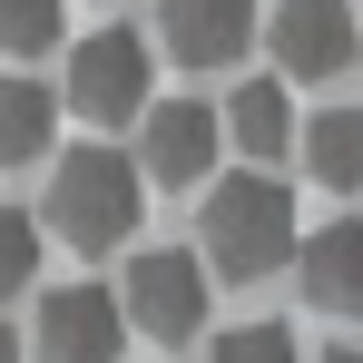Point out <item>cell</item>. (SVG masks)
<instances>
[{
  "label": "cell",
  "mask_w": 363,
  "mask_h": 363,
  "mask_svg": "<svg viewBox=\"0 0 363 363\" xmlns=\"http://www.w3.org/2000/svg\"><path fill=\"white\" fill-rule=\"evenodd\" d=\"M196 245H206V265L216 275H236V285H265L275 265H295V186L285 177H226L206 196V216H196Z\"/></svg>",
  "instance_id": "cell-1"
},
{
  "label": "cell",
  "mask_w": 363,
  "mask_h": 363,
  "mask_svg": "<svg viewBox=\"0 0 363 363\" xmlns=\"http://www.w3.org/2000/svg\"><path fill=\"white\" fill-rule=\"evenodd\" d=\"M138 196H147V177H138V157H118V147H69L60 167H50V206H40V226L60 245H128L138 236Z\"/></svg>",
  "instance_id": "cell-2"
},
{
  "label": "cell",
  "mask_w": 363,
  "mask_h": 363,
  "mask_svg": "<svg viewBox=\"0 0 363 363\" xmlns=\"http://www.w3.org/2000/svg\"><path fill=\"white\" fill-rule=\"evenodd\" d=\"M128 334H157V344H186L206 324V265L186 245H138L128 255V285H118Z\"/></svg>",
  "instance_id": "cell-3"
},
{
  "label": "cell",
  "mask_w": 363,
  "mask_h": 363,
  "mask_svg": "<svg viewBox=\"0 0 363 363\" xmlns=\"http://www.w3.org/2000/svg\"><path fill=\"white\" fill-rule=\"evenodd\" d=\"M69 99H79V118H99V128L147 118V40L138 30H89L79 60H69Z\"/></svg>",
  "instance_id": "cell-4"
},
{
  "label": "cell",
  "mask_w": 363,
  "mask_h": 363,
  "mask_svg": "<svg viewBox=\"0 0 363 363\" xmlns=\"http://www.w3.org/2000/svg\"><path fill=\"white\" fill-rule=\"evenodd\" d=\"M265 40H275V69L285 79H334V69L363 60L354 0H275L265 10Z\"/></svg>",
  "instance_id": "cell-5"
},
{
  "label": "cell",
  "mask_w": 363,
  "mask_h": 363,
  "mask_svg": "<svg viewBox=\"0 0 363 363\" xmlns=\"http://www.w3.org/2000/svg\"><path fill=\"white\" fill-rule=\"evenodd\" d=\"M128 314L108 285H50L40 295V363H118Z\"/></svg>",
  "instance_id": "cell-6"
},
{
  "label": "cell",
  "mask_w": 363,
  "mask_h": 363,
  "mask_svg": "<svg viewBox=\"0 0 363 363\" xmlns=\"http://www.w3.org/2000/svg\"><path fill=\"white\" fill-rule=\"evenodd\" d=\"M216 138H226V118H216L206 99H167V108H147V118H138V177L196 186L206 167H216Z\"/></svg>",
  "instance_id": "cell-7"
},
{
  "label": "cell",
  "mask_w": 363,
  "mask_h": 363,
  "mask_svg": "<svg viewBox=\"0 0 363 363\" xmlns=\"http://www.w3.org/2000/svg\"><path fill=\"white\" fill-rule=\"evenodd\" d=\"M255 20H265V0H167L157 10V40H167V60L186 69H226L255 40Z\"/></svg>",
  "instance_id": "cell-8"
},
{
  "label": "cell",
  "mask_w": 363,
  "mask_h": 363,
  "mask_svg": "<svg viewBox=\"0 0 363 363\" xmlns=\"http://www.w3.org/2000/svg\"><path fill=\"white\" fill-rule=\"evenodd\" d=\"M295 275L324 314H363V216H334L295 245Z\"/></svg>",
  "instance_id": "cell-9"
},
{
  "label": "cell",
  "mask_w": 363,
  "mask_h": 363,
  "mask_svg": "<svg viewBox=\"0 0 363 363\" xmlns=\"http://www.w3.org/2000/svg\"><path fill=\"white\" fill-rule=\"evenodd\" d=\"M50 138H60V89L50 79H0V167L50 157Z\"/></svg>",
  "instance_id": "cell-10"
},
{
  "label": "cell",
  "mask_w": 363,
  "mask_h": 363,
  "mask_svg": "<svg viewBox=\"0 0 363 363\" xmlns=\"http://www.w3.org/2000/svg\"><path fill=\"white\" fill-rule=\"evenodd\" d=\"M295 147H304V167H314V186H334V196L363 186V108H324V118H304Z\"/></svg>",
  "instance_id": "cell-11"
},
{
  "label": "cell",
  "mask_w": 363,
  "mask_h": 363,
  "mask_svg": "<svg viewBox=\"0 0 363 363\" xmlns=\"http://www.w3.org/2000/svg\"><path fill=\"white\" fill-rule=\"evenodd\" d=\"M226 128H236V147L265 167V157H285L295 147V108H285V79H245L236 99H226Z\"/></svg>",
  "instance_id": "cell-12"
},
{
  "label": "cell",
  "mask_w": 363,
  "mask_h": 363,
  "mask_svg": "<svg viewBox=\"0 0 363 363\" xmlns=\"http://www.w3.org/2000/svg\"><path fill=\"white\" fill-rule=\"evenodd\" d=\"M0 50H10V60L60 50V0H0Z\"/></svg>",
  "instance_id": "cell-13"
},
{
  "label": "cell",
  "mask_w": 363,
  "mask_h": 363,
  "mask_svg": "<svg viewBox=\"0 0 363 363\" xmlns=\"http://www.w3.org/2000/svg\"><path fill=\"white\" fill-rule=\"evenodd\" d=\"M30 275H40V216L0 206V295H20Z\"/></svg>",
  "instance_id": "cell-14"
},
{
  "label": "cell",
  "mask_w": 363,
  "mask_h": 363,
  "mask_svg": "<svg viewBox=\"0 0 363 363\" xmlns=\"http://www.w3.org/2000/svg\"><path fill=\"white\" fill-rule=\"evenodd\" d=\"M206 363H304V354H295L285 324H236V334H216V354H206Z\"/></svg>",
  "instance_id": "cell-15"
},
{
  "label": "cell",
  "mask_w": 363,
  "mask_h": 363,
  "mask_svg": "<svg viewBox=\"0 0 363 363\" xmlns=\"http://www.w3.org/2000/svg\"><path fill=\"white\" fill-rule=\"evenodd\" d=\"M0 363H20V334H10V324H0Z\"/></svg>",
  "instance_id": "cell-16"
},
{
  "label": "cell",
  "mask_w": 363,
  "mask_h": 363,
  "mask_svg": "<svg viewBox=\"0 0 363 363\" xmlns=\"http://www.w3.org/2000/svg\"><path fill=\"white\" fill-rule=\"evenodd\" d=\"M324 363H363V354H354V344H334V354H324Z\"/></svg>",
  "instance_id": "cell-17"
}]
</instances>
